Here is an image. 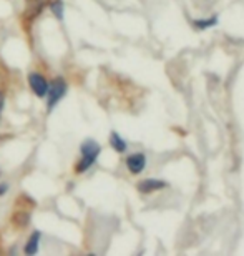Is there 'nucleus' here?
<instances>
[{
    "mask_svg": "<svg viewBox=\"0 0 244 256\" xmlns=\"http://www.w3.org/2000/svg\"><path fill=\"white\" fill-rule=\"evenodd\" d=\"M80 152H81V158L77 163V168H75V170H77V173H83L96 162V158H98L100 152H101V146L95 140H85L81 143Z\"/></svg>",
    "mask_w": 244,
    "mask_h": 256,
    "instance_id": "f257e3e1",
    "label": "nucleus"
},
{
    "mask_svg": "<svg viewBox=\"0 0 244 256\" xmlns=\"http://www.w3.org/2000/svg\"><path fill=\"white\" fill-rule=\"evenodd\" d=\"M65 94H67V82H65L62 76H58V78H55L52 82V85H48V92H47V95H48V102H47L48 110H52L53 106L63 98Z\"/></svg>",
    "mask_w": 244,
    "mask_h": 256,
    "instance_id": "f03ea898",
    "label": "nucleus"
},
{
    "mask_svg": "<svg viewBox=\"0 0 244 256\" xmlns=\"http://www.w3.org/2000/svg\"><path fill=\"white\" fill-rule=\"evenodd\" d=\"M28 84H30V88L33 90V94L37 96H47V92H48V80L45 78L43 75L40 74H30L28 75Z\"/></svg>",
    "mask_w": 244,
    "mask_h": 256,
    "instance_id": "7ed1b4c3",
    "label": "nucleus"
},
{
    "mask_svg": "<svg viewBox=\"0 0 244 256\" xmlns=\"http://www.w3.org/2000/svg\"><path fill=\"white\" fill-rule=\"evenodd\" d=\"M126 166L133 175H140L146 166V156L143 153H133V155L126 158Z\"/></svg>",
    "mask_w": 244,
    "mask_h": 256,
    "instance_id": "20e7f679",
    "label": "nucleus"
},
{
    "mask_svg": "<svg viewBox=\"0 0 244 256\" xmlns=\"http://www.w3.org/2000/svg\"><path fill=\"white\" fill-rule=\"evenodd\" d=\"M166 183L161 182V180H153V178H150V180H143L141 183H138V190L143 192V193H150V192H155V190H161V188H165Z\"/></svg>",
    "mask_w": 244,
    "mask_h": 256,
    "instance_id": "39448f33",
    "label": "nucleus"
},
{
    "mask_svg": "<svg viewBox=\"0 0 244 256\" xmlns=\"http://www.w3.org/2000/svg\"><path fill=\"white\" fill-rule=\"evenodd\" d=\"M40 232H33L30 234V238L27 240V244H25V254H37L38 253V243H40Z\"/></svg>",
    "mask_w": 244,
    "mask_h": 256,
    "instance_id": "423d86ee",
    "label": "nucleus"
},
{
    "mask_svg": "<svg viewBox=\"0 0 244 256\" xmlns=\"http://www.w3.org/2000/svg\"><path fill=\"white\" fill-rule=\"evenodd\" d=\"M110 145L115 148L116 152L118 153H123V152H126V142L123 140V138H121L118 133H111L110 135Z\"/></svg>",
    "mask_w": 244,
    "mask_h": 256,
    "instance_id": "0eeeda50",
    "label": "nucleus"
},
{
    "mask_svg": "<svg viewBox=\"0 0 244 256\" xmlns=\"http://www.w3.org/2000/svg\"><path fill=\"white\" fill-rule=\"evenodd\" d=\"M50 10H52L53 15L58 20H63V10H65L63 0H52V2H50Z\"/></svg>",
    "mask_w": 244,
    "mask_h": 256,
    "instance_id": "6e6552de",
    "label": "nucleus"
},
{
    "mask_svg": "<svg viewBox=\"0 0 244 256\" xmlns=\"http://www.w3.org/2000/svg\"><path fill=\"white\" fill-rule=\"evenodd\" d=\"M13 223L17 224L18 228L27 226V224L30 223V214L28 213H15L13 214Z\"/></svg>",
    "mask_w": 244,
    "mask_h": 256,
    "instance_id": "1a4fd4ad",
    "label": "nucleus"
},
{
    "mask_svg": "<svg viewBox=\"0 0 244 256\" xmlns=\"http://www.w3.org/2000/svg\"><path fill=\"white\" fill-rule=\"evenodd\" d=\"M216 24V17H213L211 20H200V22H195V25L198 28H206V27H211V25Z\"/></svg>",
    "mask_w": 244,
    "mask_h": 256,
    "instance_id": "9d476101",
    "label": "nucleus"
},
{
    "mask_svg": "<svg viewBox=\"0 0 244 256\" xmlns=\"http://www.w3.org/2000/svg\"><path fill=\"white\" fill-rule=\"evenodd\" d=\"M3 104H5V96L2 92H0V114H2V110H3Z\"/></svg>",
    "mask_w": 244,
    "mask_h": 256,
    "instance_id": "9b49d317",
    "label": "nucleus"
},
{
    "mask_svg": "<svg viewBox=\"0 0 244 256\" xmlns=\"http://www.w3.org/2000/svg\"><path fill=\"white\" fill-rule=\"evenodd\" d=\"M7 188H8L7 183H2V185H0V194H5V193H7Z\"/></svg>",
    "mask_w": 244,
    "mask_h": 256,
    "instance_id": "f8f14e48",
    "label": "nucleus"
}]
</instances>
